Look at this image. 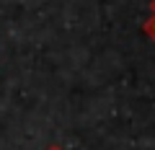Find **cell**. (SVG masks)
<instances>
[{"label":"cell","mask_w":155,"mask_h":150,"mask_svg":"<svg viewBox=\"0 0 155 150\" xmlns=\"http://www.w3.org/2000/svg\"><path fill=\"white\" fill-rule=\"evenodd\" d=\"M150 13H155V0H153V3H150Z\"/></svg>","instance_id":"cell-3"},{"label":"cell","mask_w":155,"mask_h":150,"mask_svg":"<svg viewBox=\"0 0 155 150\" xmlns=\"http://www.w3.org/2000/svg\"><path fill=\"white\" fill-rule=\"evenodd\" d=\"M44 150H65V148H62V145H57V142H52V145H47Z\"/></svg>","instance_id":"cell-2"},{"label":"cell","mask_w":155,"mask_h":150,"mask_svg":"<svg viewBox=\"0 0 155 150\" xmlns=\"http://www.w3.org/2000/svg\"><path fill=\"white\" fill-rule=\"evenodd\" d=\"M142 31H145V34H147V36H150V39L155 42V13H153V16H150L147 21L142 23Z\"/></svg>","instance_id":"cell-1"}]
</instances>
